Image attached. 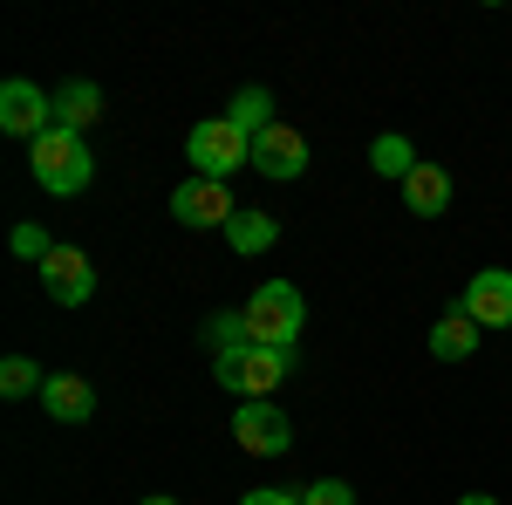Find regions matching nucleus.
<instances>
[{"instance_id":"obj_1","label":"nucleus","mask_w":512,"mask_h":505,"mask_svg":"<svg viewBox=\"0 0 512 505\" xmlns=\"http://www.w3.org/2000/svg\"><path fill=\"white\" fill-rule=\"evenodd\" d=\"M28 171H35V185L48 198H76L82 185L96 178V151H89V137L62 130V123H48L35 144H28Z\"/></svg>"},{"instance_id":"obj_2","label":"nucleus","mask_w":512,"mask_h":505,"mask_svg":"<svg viewBox=\"0 0 512 505\" xmlns=\"http://www.w3.org/2000/svg\"><path fill=\"white\" fill-rule=\"evenodd\" d=\"M239 314H246L253 342H267V349H294V342H301V328H308V301H301V287H294V280H267V287H260Z\"/></svg>"},{"instance_id":"obj_3","label":"nucleus","mask_w":512,"mask_h":505,"mask_svg":"<svg viewBox=\"0 0 512 505\" xmlns=\"http://www.w3.org/2000/svg\"><path fill=\"white\" fill-rule=\"evenodd\" d=\"M185 157L198 164V178H219V185H226L233 171H253V137H239L226 117H205L192 137H185Z\"/></svg>"},{"instance_id":"obj_4","label":"nucleus","mask_w":512,"mask_h":505,"mask_svg":"<svg viewBox=\"0 0 512 505\" xmlns=\"http://www.w3.org/2000/svg\"><path fill=\"white\" fill-rule=\"evenodd\" d=\"M233 437H239V451H253V458H287V444H294V424H287V417L274 410V396H239Z\"/></svg>"},{"instance_id":"obj_5","label":"nucleus","mask_w":512,"mask_h":505,"mask_svg":"<svg viewBox=\"0 0 512 505\" xmlns=\"http://www.w3.org/2000/svg\"><path fill=\"white\" fill-rule=\"evenodd\" d=\"M233 212H239V205H233V192H226L219 178H185V185L171 192V219H178V226H198V233H205V226L226 233Z\"/></svg>"},{"instance_id":"obj_6","label":"nucleus","mask_w":512,"mask_h":505,"mask_svg":"<svg viewBox=\"0 0 512 505\" xmlns=\"http://www.w3.org/2000/svg\"><path fill=\"white\" fill-rule=\"evenodd\" d=\"M41 294H48L55 308H82V301L96 294V267H89V253H82V246H55V253L41 260Z\"/></svg>"},{"instance_id":"obj_7","label":"nucleus","mask_w":512,"mask_h":505,"mask_svg":"<svg viewBox=\"0 0 512 505\" xmlns=\"http://www.w3.org/2000/svg\"><path fill=\"white\" fill-rule=\"evenodd\" d=\"M48 123H55V96H41L28 76L0 82V130H7V137H28V144H35Z\"/></svg>"},{"instance_id":"obj_8","label":"nucleus","mask_w":512,"mask_h":505,"mask_svg":"<svg viewBox=\"0 0 512 505\" xmlns=\"http://www.w3.org/2000/svg\"><path fill=\"white\" fill-rule=\"evenodd\" d=\"M253 171L274 178V185H294V178L308 171V137H301L294 123H274L267 137H253Z\"/></svg>"},{"instance_id":"obj_9","label":"nucleus","mask_w":512,"mask_h":505,"mask_svg":"<svg viewBox=\"0 0 512 505\" xmlns=\"http://www.w3.org/2000/svg\"><path fill=\"white\" fill-rule=\"evenodd\" d=\"M458 308L472 314L478 328H512V273L506 267L472 273V287H465V301H458Z\"/></svg>"},{"instance_id":"obj_10","label":"nucleus","mask_w":512,"mask_h":505,"mask_svg":"<svg viewBox=\"0 0 512 505\" xmlns=\"http://www.w3.org/2000/svg\"><path fill=\"white\" fill-rule=\"evenodd\" d=\"M41 410L55 417V424H89L96 417V383H82L69 369H55L48 383H41Z\"/></svg>"},{"instance_id":"obj_11","label":"nucleus","mask_w":512,"mask_h":505,"mask_svg":"<svg viewBox=\"0 0 512 505\" xmlns=\"http://www.w3.org/2000/svg\"><path fill=\"white\" fill-rule=\"evenodd\" d=\"M287 376H294V349H267V342H253L246 362H239V396H274Z\"/></svg>"},{"instance_id":"obj_12","label":"nucleus","mask_w":512,"mask_h":505,"mask_svg":"<svg viewBox=\"0 0 512 505\" xmlns=\"http://www.w3.org/2000/svg\"><path fill=\"white\" fill-rule=\"evenodd\" d=\"M55 123L76 130V137H89V130L103 123V89H96V82H62V89H55Z\"/></svg>"},{"instance_id":"obj_13","label":"nucleus","mask_w":512,"mask_h":505,"mask_svg":"<svg viewBox=\"0 0 512 505\" xmlns=\"http://www.w3.org/2000/svg\"><path fill=\"white\" fill-rule=\"evenodd\" d=\"M403 205H410L417 219H437V212L451 205V171H444V164H417V171L403 178Z\"/></svg>"},{"instance_id":"obj_14","label":"nucleus","mask_w":512,"mask_h":505,"mask_svg":"<svg viewBox=\"0 0 512 505\" xmlns=\"http://www.w3.org/2000/svg\"><path fill=\"white\" fill-rule=\"evenodd\" d=\"M478 335H485V328H478L472 314H465V308H451V314H444V321L431 328V335H424V342H431L437 362H465V355L478 349Z\"/></svg>"},{"instance_id":"obj_15","label":"nucleus","mask_w":512,"mask_h":505,"mask_svg":"<svg viewBox=\"0 0 512 505\" xmlns=\"http://www.w3.org/2000/svg\"><path fill=\"white\" fill-rule=\"evenodd\" d=\"M274 239H280V219H274V212H260V205H253V212H233V226H226V246L246 253V260H260Z\"/></svg>"},{"instance_id":"obj_16","label":"nucleus","mask_w":512,"mask_h":505,"mask_svg":"<svg viewBox=\"0 0 512 505\" xmlns=\"http://www.w3.org/2000/svg\"><path fill=\"white\" fill-rule=\"evenodd\" d=\"M198 342L212 349V362L219 355H239L253 349V328H246V314H205V328H198Z\"/></svg>"},{"instance_id":"obj_17","label":"nucleus","mask_w":512,"mask_h":505,"mask_svg":"<svg viewBox=\"0 0 512 505\" xmlns=\"http://www.w3.org/2000/svg\"><path fill=\"white\" fill-rule=\"evenodd\" d=\"M226 123H233L239 137H267V130H274V96H267V89H239Z\"/></svg>"},{"instance_id":"obj_18","label":"nucleus","mask_w":512,"mask_h":505,"mask_svg":"<svg viewBox=\"0 0 512 505\" xmlns=\"http://www.w3.org/2000/svg\"><path fill=\"white\" fill-rule=\"evenodd\" d=\"M417 164H424V157L410 151V137H396V130H383V137L369 144V171H383V178H396V185H403Z\"/></svg>"},{"instance_id":"obj_19","label":"nucleus","mask_w":512,"mask_h":505,"mask_svg":"<svg viewBox=\"0 0 512 505\" xmlns=\"http://www.w3.org/2000/svg\"><path fill=\"white\" fill-rule=\"evenodd\" d=\"M41 383H48V376H41L28 355H7V362H0V396H41Z\"/></svg>"},{"instance_id":"obj_20","label":"nucleus","mask_w":512,"mask_h":505,"mask_svg":"<svg viewBox=\"0 0 512 505\" xmlns=\"http://www.w3.org/2000/svg\"><path fill=\"white\" fill-rule=\"evenodd\" d=\"M7 246H14V260H48V253H55V239L41 233V226H14V233H7Z\"/></svg>"},{"instance_id":"obj_21","label":"nucleus","mask_w":512,"mask_h":505,"mask_svg":"<svg viewBox=\"0 0 512 505\" xmlns=\"http://www.w3.org/2000/svg\"><path fill=\"white\" fill-rule=\"evenodd\" d=\"M301 505H355V492L342 478H315V485H301Z\"/></svg>"},{"instance_id":"obj_22","label":"nucleus","mask_w":512,"mask_h":505,"mask_svg":"<svg viewBox=\"0 0 512 505\" xmlns=\"http://www.w3.org/2000/svg\"><path fill=\"white\" fill-rule=\"evenodd\" d=\"M239 505H301V485H267V492H246Z\"/></svg>"},{"instance_id":"obj_23","label":"nucleus","mask_w":512,"mask_h":505,"mask_svg":"<svg viewBox=\"0 0 512 505\" xmlns=\"http://www.w3.org/2000/svg\"><path fill=\"white\" fill-rule=\"evenodd\" d=\"M458 505H499V499H492V492H465Z\"/></svg>"},{"instance_id":"obj_24","label":"nucleus","mask_w":512,"mask_h":505,"mask_svg":"<svg viewBox=\"0 0 512 505\" xmlns=\"http://www.w3.org/2000/svg\"><path fill=\"white\" fill-rule=\"evenodd\" d=\"M144 505H178V499H144Z\"/></svg>"}]
</instances>
